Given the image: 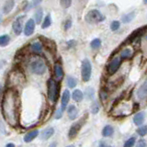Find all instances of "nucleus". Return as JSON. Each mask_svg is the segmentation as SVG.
<instances>
[{
  "label": "nucleus",
  "mask_w": 147,
  "mask_h": 147,
  "mask_svg": "<svg viewBox=\"0 0 147 147\" xmlns=\"http://www.w3.org/2000/svg\"><path fill=\"white\" fill-rule=\"evenodd\" d=\"M3 117L9 125L17 127L20 124V100L18 92L13 88H8L4 93L1 103Z\"/></svg>",
  "instance_id": "nucleus-1"
},
{
  "label": "nucleus",
  "mask_w": 147,
  "mask_h": 147,
  "mask_svg": "<svg viewBox=\"0 0 147 147\" xmlns=\"http://www.w3.org/2000/svg\"><path fill=\"white\" fill-rule=\"evenodd\" d=\"M48 98L52 103L57 102L59 98L60 86L57 81L53 80V78L48 80Z\"/></svg>",
  "instance_id": "nucleus-2"
},
{
  "label": "nucleus",
  "mask_w": 147,
  "mask_h": 147,
  "mask_svg": "<svg viewBox=\"0 0 147 147\" xmlns=\"http://www.w3.org/2000/svg\"><path fill=\"white\" fill-rule=\"evenodd\" d=\"M30 70L35 75L41 76L47 70V65L42 59H35L30 63Z\"/></svg>",
  "instance_id": "nucleus-3"
},
{
  "label": "nucleus",
  "mask_w": 147,
  "mask_h": 147,
  "mask_svg": "<svg viewBox=\"0 0 147 147\" xmlns=\"http://www.w3.org/2000/svg\"><path fill=\"white\" fill-rule=\"evenodd\" d=\"M85 20L89 24H96V23H100L104 21L105 17L98 9H92V10L86 13Z\"/></svg>",
  "instance_id": "nucleus-4"
},
{
  "label": "nucleus",
  "mask_w": 147,
  "mask_h": 147,
  "mask_svg": "<svg viewBox=\"0 0 147 147\" xmlns=\"http://www.w3.org/2000/svg\"><path fill=\"white\" fill-rule=\"evenodd\" d=\"M92 74V65L88 59H84L81 65V76L84 82H88L91 78Z\"/></svg>",
  "instance_id": "nucleus-5"
},
{
  "label": "nucleus",
  "mask_w": 147,
  "mask_h": 147,
  "mask_svg": "<svg viewBox=\"0 0 147 147\" xmlns=\"http://www.w3.org/2000/svg\"><path fill=\"white\" fill-rule=\"evenodd\" d=\"M25 16H18L12 24L13 31L16 35H20L23 31V20H24Z\"/></svg>",
  "instance_id": "nucleus-6"
},
{
  "label": "nucleus",
  "mask_w": 147,
  "mask_h": 147,
  "mask_svg": "<svg viewBox=\"0 0 147 147\" xmlns=\"http://www.w3.org/2000/svg\"><path fill=\"white\" fill-rule=\"evenodd\" d=\"M121 59L119 57L113 58L109 63V66H108V72L109 75H113V74L116 73L118 71V69L119 68V66H121Z\"/></svg>",
  "instance_id": "nucleus-7"
},
{
  "label": "nucleus",
  "mask_w": 147,
  "mask_h": 147,
  "mask_svg": "<svg viewBox=\"0 0 147 147\" xmlns=\"http://www.w3.org/2000/svg\"><path fill=\"white\" fill-rule=\"evenodd\" d=\"M35 27H36V22L34 21L33 18H30L25 23V26L23 28V32H24V34L26 36H30L34 33Z\"/></svg>",
  "instance_id": "nucleus-8"
},
{
  "label": "nucleus",
  "mask_w": 147,
  "mask_h": 147,
  "mask_svg": "<svg viewBox=\"0 0 147 147\" xmlns=\"http://www.w3.org/2000/svg\"><path fill=\"white\" fill-rule=\"evenodd\" d=\"M81 127H82V121L73 124L70 128V130H69V132H68L69 139H74V138H76V135L78 134V132H79Z\"/></svg>",
  "instance_id": "nucleus-9"
},
{
  "label": "nucleus",
  "mask_w": 147,
  "mask_h": 147,
  "mask_svg": "<svg viewBox=\"0 0 147 147\" xmlns=\"http://www.w3.org/2000/svg\"><path fill=\"white\" fill-rule=\"evenodd\" d=\"M70 98H71V94H70V92H69L68 89H65V90H63V93L62 95V107L61 109L63 110L65 109V108L67 107V105L69 103V101H70Z\"/></svg>",
  "instance_id": "nucleus-10"
},
{
  "label": "nucleus",
  "mask_w": 147,
  "mask_h": 147,
  "mask_svg": "<svg viewBox=\"0 0 147 147\" xmlns=\"http://www.w3.org/2000/svg\"><path fill=\"white\" fill-rule=\"evenodd\" d=\"M137 96L140 99H144L147 98V78L140 86L139 90L137 92Z\"/></svg>",
  "instance_id": "nucleus-11"
},
{
  "label": "nucleus",
  "mask_w": 147,
  "mask_h": 147,
  "mask_svg": "<svg viewBox=\"0 0 147 147\" xmlns=\"http://www.w3.org/2000/svg\"><path fill=\"white\" fill-rule=\"evenodd\" d=\"M53 73H54V76L56 78V80H61L63 76V69L62 65L60 63H56L54 64V68H53Z\"/></svg>",
  "instance_id": "nucleus-12"
},
{
  "label": "nucleus",
  "mask_w": 147,
  "mask_h": 147,
  "mask_svg": "<svg viewBox=\"0 0 147 147\" xmlns=\"http://www.w3.org/2000/svg\"><path fill=\"white\" fill-rule=\"evenodd\" d=\"M67 115L70 119L74 121L78 117V109L75 105H71L67 108Z\"/></svg>",
  "instance_id": "nucleus-13"
},
{
  "label": "nucleus",
  "mask_w": 147,
  "mask_h": 147,
  "mask_svg": "<svg viewBox=\"0 0 147 147\" xmlns=\"http://www.w3.org/2000/svg\"><path fill=\"white\" fill-rule=\"evenodd\" d=\"M39 135V131L38 130H33V131H30V132H28L27 134L24 135L23 137V141L25 142H32L36 137H38Z\"/></svg>",
  "instance_id": "nucleus-14"
},
{
  "label": "nucleus",
  "mask_w": 147,
  "mask_h": 147,
  "mask_svg": "<svg viewBox=\"0 0 147 147\" xmlns=\"http://www.w3.org/2000/svg\"><path fill=\"white\" fill-rule=\"evenodd\" d=\"M54 134V129L52 128V127H49L47 129H45V130L41 132L40 134V139L41 140H49L51 137H52L53 135Z\"/></svg>",
  "instance_id": "nucleus-15"
},
{
  "label": "nucleus",
  "mask_w": 147,
  "mask_h": 147,
  "mask_svg": "<svg viewBox=\"0 0 147 147\" xmlns=\"http://www.w3.org/2000/svg\"><path fill=\"white\" fill-rule=\"evenodd\" d=\"M14 6H15V1H14V0H7V1L5 2V4L3 5V13L4 14L10 13Z\"/></svg>",
  "instance_id": "nucleus-16"
},
{
  "label": "nucleus",
  "mask_w": 147,
  "mask_h": 147,
  "mask_svg": "<svg viewBox=\"0 0 147 147\" xmlns=\"http://www.w3.org/2000/svg\"><path fill=\"white\" fill-rule=\"evenodd\" d=\"M42 20H43V10H42V8L38 7L36 9L35 14H34V21L37 24H40Z\"/></svg>",
  "instance_id": "nucleus-17"
},
{
  "label": "nucleus",
  "mask_w": 147,
  "mask_h": 147,
  "mask_svg": "<svg viewBox=\"0 0 147 147\" xmlns=\"http://www.w3.org/2000/svg\"><path fill=\"white\" fill-rule=\"evenodd\" d=\"M144 117H145L144 112H139V113H137L135 116H134V118H133V122H134L135 125L140 126V125H142V123H144Z\"/></svg>",
  "instance_id": "nucleus-18"
},
{
  "label": "nucleus",
  "mask_w": 147,
  "mask_h": 147,
  "mask_svg": "<svg viewBox=\"0 0 147 147\" xmlns=\"http://www.w3.org/2000/svg\"><path fill=\"white\" fill-rule=\"evenodd\" d=\"M72 98L76 101V102H80L84 98V94L83 92L79 89H76L73 91L72 93Z\"/></svg>",
  "instance_id": "nucleus-19"
},
{
  "label": "nucleus",
  "mask_w": 147,
  "mask_h": 147,
  "mask_svg": "<svg viewBox=\"0 0 147 147\" xmlns=\"http://www.w3.org/2000/svg\"><path fill=\"white\" fill-rule=\"evenodd\" d=\"M10 42V37L7 34L0 35V46L1 47H6Z\"/></svg>",
  "instance_id": "nucleus-20"
},
{
  "label": "nucleus",
  "mask_w": 147,
  "mask_h": 147,
  "mask_svg": "<svg viewBox=\"0 0 147 147\" xmlns=\"http://www.w3.org/2000/svg\"><path fill=\"white\" fill-rule=\"evenodd\" d=\"M30 49L35 53H40L41 51H42V45L39 41H35L30 45Z\"/></svg>",
  "instance_id": "nucleus-21"
},
{
  "label": "nucleus",
  "mask_w": 147,
  "mask_h": 147,
  "mask_svg": "<svg viewBox=\"0 0 147 147\" xmlns=\"http://www.w3.org/2000/svg\"><path fill=\"white\" fill-rule=\"evenodd\" d=\"M113 132H114V130H113L112 126L107 125V126H105L103 128V130H102V135L104 137H109V136H111L113 134Z\"/></svg>",
  "instance_id": "nucleus-22"
},
{
  "label": "nucleus",
  "mask_w": 147,
  "mask_h": 147,
  "mask_svg": "<svg viewBox=\"0 0 147 147\" xmlns=\"http://www.w3.org/2000/svg\"><path fill=\"white\" fill-rule=\"evenodd\" d=\"M66 84H67L68 87H70V88H74V87H76V85H77V80L74 76H67Z\"/></svg>",
  "instance_id": "nucleus-23"
},
{
  "label": "nucleus",
  "mask_w": 147,
  "mask_h": 147,
  "mask_svg": "<svg viewBox=\"0 0 147 147\" xmlns=\"http://www.w3.org/2000/svg\"><path fill=\"white\" fill-rule=\"evenodd\" d=\"M51 25H52V18H51V15L49 14L44 18L42 23H41V28L42 29H47Z\"/></svg>",
  "instance_id": "nucleus-24"
},
{
  "label": "nucleus",
  "mask_w": 147,
  "mask_h": 147,
  "mask_svg": "<svg viewBox=\"0 0 147 147\" xmlns=\"http://www.w3.org/2000/svg\"><path fill=\"white\" fill-rule=\"evenodd\" d=\"M135 16V13L134 12H131L129 14H126L122 17V22L123 23H130L133 18H134Z\"/></svg>",
  "instance_id": "nucleus-25"
},
{
  "label": "nucleus",
  "mask_w": 147,
  "mask_h": 147,
  "mask_svg": "<svg viewBox=\"0 0 147 147\" xmlns=\"http://www.w3.org/2000/svg\"><path fill=\"white\" fill-rule=\"evenodd\" d=\"M90 46H91V48L94 49V50H96V49L100 48V46H101V40H100V39H98V38L94 39L90 42Z\"/></svg>",
  "instance_id": "nucleus-26"
},
{
  "label": "nucleus",
  "mask_w": 147,
  "mask_h": 147,
  "mask_svg": "<svg viewBox=\"0 0 147 147\" xmlns=\"http://www.w3.org/2000/svg\"><path fill=\"white\" fill-rule=\"evenodd\" d=\"M131 56V51L130 49L123 50L121 53V59H128Z\"/></svg>",
  "instance_id": "nucleus-27"
},
{
  "label": "nucleus",
  "mask_w": 147,
  "mask_h": 147,
  "mask_svg": "<svg viewBox=\"0 0 147 147\" xmlns=\"http://www.w3.org/2000/svg\"><path fill=\"white\" fill-rule=\"evenodd\" d=\"M60 4H61V7L64 9H66L68 7H71L72 5V0H60Z\"/></svg>",
  "instance_id": "nucleus-28"
},
{
  "label": "nucleus",
  "mask_w": 147,
  "mask_h": 147,
  "mask_svg": "<svg viewBox=\"0 0 147 147\" xmlns=\"http://www.w3.org/2000/svg\"><path fill=\"white\" fill-rule=\"evenodd\" d=\"M119 27H121V23L118 20H114L111 22V24H110V30L112 31H116L119 29Z\"/></svg>",
  "instance_id": "nucleus-29"
},
{
  "label": "nucleus",
  "mask_w": 147,
  "mask_h": 147,
  "mask_svg": "<svg viewBox=\"0 0 147 147\" xmlns=\"http://www.w3.org/2000/svg\"><path fill=\"white\" fill-rule=\"evenodd\" d=\"M135 144V138L134 137H131L130 139L127 140L125 142V144H124L123 147H132Z\"/></svg>",
  "instance_id": "nucleus-30"
},
{
  "label": "nucleus",
  "mask_w": 147,
  "mask_h": 147,
  "mask_svg": "<svg viewBox=\"0 0 147 147\" xmlns=\"http://www.w3.org/2000/svg\"><path fill=\"white\" fill-rule=\"evenodd\" d=\"M138 134L140 136H144L147 134V126H142L137 130Z\"/></svg>",
  "instance_id": "nucleus-31"
},
{
  "label": "nucleus",
  "mask_w": 147,
  "mask_h": 147,
  "mask_svg": "<svg viewBox=\"0 0 147 147\" xmlns=\"http://www.w3.org/2000/svg\"><path fill=\"white\" fill-rule=\"evenodd\" d=\"M99 111V106L96 102H94L91 106V112L93 114H96Z\"/></svg>",
  "instance_id": "nucleus-32"
},
{
  "label": "nucleus",
  "mask_w": 147,
  "mask_h": 147,
  "mask_svg": "<svg viewBox=\"0 0 147 147\" xmlns=\"http://www.w3.org/2000/svg\"><path fill=\"white\" fill-rule=\"evenodd\" d=\"M86 95L87 96V98H92L94 96V90L92 88H90V87H88V88L86 90Z\"/></svg>",
  "instance_id": "nucleus-33"
},
{
  "label": "nucleus",
  "mask_w": 147,
  "mask_h": 147,
  "mask_svg": "<svg viewBox=\"0 0 147 147\" xmlns=\"http://www.w3.org/2000/svg\"><path fill=\"white\" fill-rule=\"evenodd\" d=\"M71 26H72V20H65V22H64V24H63V29L65 30H68L71 28Z\"/></svg>",
  "instance_id": "nucleus-34"
},
{
  "label": "nucleus",
  "mask_w": 147,
  "mask_h": 147,
  "mask_svg": "<svg viewBox=\"0 0 147 147\" xmlns=\"http://www.w3.org/2000/svg\"><path fill=\"white\" fill-rule=\"evenodd\" d=\"M64 110H63L62 109H59L56 110V115H55V119H61L63 116V113Z\"/></svg>",
  "instance_id": "nucleus-35"
},
{
  "label": "nucleus",
  "mask_w": 147,
  "mask_h": 147,
  "mask_svg": "<svg viewBox=\"0 0 147 147\" xmlns=\"http://www.w3.org/2000/svg\"><path fill=\"white\" fill-rule=\"evenodd\" d=\"M136 147H146V142H145V141L144 140H140L139 142H138Z\"/></svg>",
  "instance_id": "nucleus-36"
},
{
  "label": "nucleus",
  "mask_w": 147,
  "mask_h": 147,
  "mask_svg": "<svg viewBox=\"0 0 147 147\" xmlns=\"http://www.w3.org/2000/svg\"><path fill=\"white\" fill-rule=\"evenodd\" d=\"M41 1H42V0H33V3H32L31 7H37V6H39Z\"/></svg>",
  "instance_id": "nucleus-37"
},
{
  "label": "nucleus",
  "mask_w": 147,
  "mask_h": 147,
  "mask_svg": "<svg viewBox=\"0 0 147 147\" xmlns=\"http://www.w3.org/2000/svg\"><path fill=\"white\" fill-rule=\"evenodd\" d=\"M107 93L106 92H102L101 91V93H100V98H101V99H102V101L103 100H106V98H107Z\"/></svg>",
  "instance_id": "nucleus-38"
},
{
  "label": "nucleus",
  "mask_w": 147,
  "mask_h": 147,
  "mask_svg": "<svg viewBox=\"0 0 147 147\" xmlns=\"http://www.w3.org/2000/svg\"><path fill=\"white\" fill-rule=\"evenodd\" d=\"M6 147H16V146H15V144H13V142H9V144H7L6 145Z\"/></svg>",
  "instance_id": "nucleus-39"
},
{
  "label": "nucleus",
  "mask_w": 147,
  "mask_h": 147,
  "mask_svg": "<svg viewBox=\"0 0 147 147\" xmlns=\"http://www.w3.org/2000/svg\"><path fill=\"white\" fill-rule=\"evenodd\" d=\"M56 146H57V144H56V142H53V144H51L49 147H56Z\"/></svg>",
  "instance_id": "nucleus-40"
},
{
  "label": "nucleus",
  "mask_w": 147,
  "mask_h": 147,
  "mask_svg": "<svg viewBox=\"0 0 147 147\" xmlns=\"http://www.w3.org/2000/svg\"><path fill=\"white\" fill-rule=\"evenodd\" d=\"M107 145L105 144V142H100V144H99V147H106Z\"/></svg>",
  "instance_id": "nucleus-41"
},
{
  "label": "nucleus",
  "mask_w": 147,
  "mask_h": 147,
  "mask_svg": "<svg viewBox=\"0 0 147 147\" xmlns=\"http://www.w3.org/2000/svg\"><path fill=\"white\" fill-rule=\"evenodd\" d=\"M66 147H75V145H73V144H71V145H68V146H66Z\"/></svg>",
  "instance_id": "nucleus-42"
},
{
  "label": "nucleus",
  "mask_w": 147,
  "mask_h": 147,
  "mask_svg": "<svg viewBox=\"0 0 147 147\" xmlns=\"http://www.w3.org/2000/svg\"><path fill=\"white\" fill-rule=\"evenodd\" d=\"M144 4H147V0H144Z\"/></svg>",
  "instance_id": "nucleus-43"
},
{
  "label": "nucleus",
  "mask_w": 147,
  "mask_h": 147,
  "mask_svg": "<svg viewBox=\"0 0 147 147\" xmlns=\"http://www.w3.org/2000/svg\"><path fill=\"white\" fill-rule=\"evenodd\" d=\"M0 92H1V86H0Z\"/></svg>",
  "instance_id": "nucleus-44"
},
{
  "label": "nucleus",
  "mask_w": 147,
  "mask_h": 147,
  "mask_svg": "<svg viewBox=\"0 0 147 147\" xmlns=\"http://www.w3.org/2000/svg\"><path fill=\"white\" fill-rule=\"evenodd\" d=\"M106 147H111V146H106Z\"/></svg>",
  "instance_id": "nucleus-45"
}]
</instances>
